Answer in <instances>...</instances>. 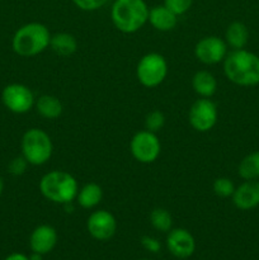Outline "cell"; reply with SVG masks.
<instances>
[{
	"label": "cell",
	"mask_w": 259,
	"mask_h": 260,
	"mask_svg": "<svg viewBox=\"0 0 259 260\" xmlns=\"http://www.w3.org/2000/svg\"><path fill=\"white\" fill-rule=\"evenodd\" d=\"M223 74L229 81L239 86L259 85V56L241 48L233 50L222 62Z\"/></svg>",
	"instance_id": "1"
},
{
	"label": "cell",
	"mask_w": 259,
	"mask_h": 260,
	"mask_svg": "<svg viewBox=\"0 0 259 260\" xmlns=\"http://www.w3.org/2000/svg\"><path fill=\"white\" fill-rule=\"evenodd\" d=\"M38 189L43 198L55 205H68L76 200L79 183L73 174L65 170H50L42 175Z\"/></svg>",
	"instance_id": "2"
},
{
	"label": "cell",
	"mask_w": 259,
	"mask_h": 260,
	"mask_svg": "<svg viewBox=\"0 0 259 260\" xmlns=\"http://www.w3.org/2000/svg\"><path fill=\"white\" fill-rule=\"evenodd\" d=\"M51 32L40 22H29L15 30L12 38L13 51L20 57H33L50 48Z\"/></svg>",
	"instance_id": "3"
},
{
	"label": "cell",
	"mask_w": 259,
	"mask_h": 260,
	"mask_svg": "<svg viewBox=\"0 0 259 260\" xmlns=\"http://www.w3.org/2000/svg\"><path fill=\"white\" fill-rule=\"evenodd\" d=\"M150 8L145 0H114L111 20L116 29L124 35L136 33L149 20Z\"/></svg>",
	"instance_id": "4"
},
{
	"label": "cell",
	"mask_w": 259,
	"mask_h": 260,
	"mask_svg": "<svg viewBox=\"0 0 259 260\" xmlns=\"http://www.w3.org/2000/svg\"><path fill=\"white\" fill-rule=\"evenodd\" d=\"M20 150L28 164L41 167L50 161L53 154V142L45 129L33 127L23 134Z\"/></svg>",
	"instance_id": "5"
},
{
	"label": "cell",
	"mask_w": 259,
	"mask_h": 260,
	"mask_svg": "<svg viewBox=\"0 0 259 260\" xmlns=\"http://www.w3.org/2000/svg\"><path fill=\"white\" fill-rule=\"evenodd\" d=\"M169 73L168 61L161 53L149 52L142 56L136 65V78L145 88L161 85Z\"/></svg>",
	"instance_id": "6"
},
{
	"label": "cell",
	"mask_w": 259,
	"mask_h": 260,
	"mask_svg": "<svg viewBox=\"0 0 259 260\" xmlns=\"http://www.w3.org/2000/svg\"><path fill=\"white\" fill-rule=\"evenodd\" d=\"M130 152L136 161L152 164L161 154V142L155 132L141 129L130 140Z\"/></svg>",
	"instance_id": "7"
},
{
	"label": "cell",
	"mask_w": 259,
	"mask_h": 260,
	"mask_svg": "<svg viewBox=\"0 0 259 260\" xmlns=\"http://www.w3.org/2000/svg\"><path fill=\"white\" fill-rule=\"evenodd\" d=\"M2 102L5 108L12 113L25 114L35 108L36 96L29 86L12 83L3 89Z\"/></svg>",
	"instance_id": "8"
},
{
	"label": "cell",
	"mask_w": 259,
	"mask_h": 260,
	"mask_svg": "<svg viewBox=\"0 0 259 260\" xmlns=\"http://www.w3.org/2000/svg\"><path fill=\"white\" fill-rule=\"evenodd\" d=\"M218 119V109L211 98H200L190 106L188 112V122L195 131L206 134L216 126Z\"/></svg>",
	"instance_id": "9"
},
{
	"label": "cell",
	"mask_w": 259,
	"mask_h": 260,
	"mask_svg": "<svg viewBox=\"0 0 259 260\" xmlns=\"http://www.w3.org/2000/svg\"><path fill=\"white\" fill-rule=\"evenodd\" d=\"M228 43L218 36H206L195 46V56L203 65H217L228 56Z\"/></svg>",
	"instance_id": "10"
},
{
	"label": "cell",
	"mask_w": 259,
	"mask_h": 260,
	"mask_svg": "<svg viewBox=\"0 0 259 260\" xmlns=\"http://www.w3.org/2000/svg\"><path fill=\"white\" fill-rule=\"evenodd\" d=\"M117 220L112 212L107 210H95L86 220V230L96 241H108L116 235Z\"/></svg>",
	"instance_id": "11"
},
{
	"label": "cell",
	"mask_w": 259,
	"mask_h": 260,
	"mask_svg": "<svg viewBox=\"0 0 259 260\" xmlns=\"http://www.w3.org/2000/svg\"><path fill=\"white\" fill-rule=\"evenodd\" d=\"M165 244L169 253L178 259L189 258L196 250V240L187 229H172L168 233Z\"/></svg>",
	"instance_id": "12"
},
{
	"label": "cell",
	"mask_w": 259,
	"mask_h": 260,
	"mask_svg": "<svg viewBox=\"0 0 259 260\" xmlns=\"http://www.w3.org/2000/svg\"><path fill=\"white\" fill-rule=\"evenodd\" d=\"M58 241V234L53 226L43 223L35 228L29 236V248L32 253L46 254L51 253L56 248Z\"/></svg>",
	"instance_id": "13"
},
{
	"label": "cell",
	"mask_w": 259,
	"mask_h": 260,
	"mask_svg": "<svg viewBox=\"0 0 259 260\" xmlns=\"http://www.w3.org/2000/svg\"><path fill=\"white\" fill-rule=\"evenodd\" d=\"M234 206L240 211H250L259 206V180H244L231 196Z\"/></svg>",
	"instance_id": "14"
},
{
	"label": "cell",
	"mask_w": 259,
	"mask_h": 260,
	"mask_svg": "<svg viewBox=\"0 0 259 260\" xmlns=\"http://www.w3.org/2000/svg\"><path fill=\"white\" fill-rule=\"evenodd\" d=\"M147 23H150V25L159 32H170L177 27L178 15L164 4L155 5L150 8Z\"/></svg>",
	"instance_id": "15"
},
{
	"label": "cell",
	"mask_w": 259,
	"mask_h": 260,
	"mask_svg": "<svg viewBox=\"0 0 259 260\" xmlns=\"http://www.w3.org/2000/svg\"><path fill=\"white\" fill-rule=\"evenodd\" d=\"M35 108L42 118L50 119V121L57 119L63 112L62 102L57 96L51 95V94H43L36 98Z\"/></svg>",
	"instance_id": "16"
},
{
	"label": "cell",
	"mask_w": 259,
	"mask_h": 260,
	"mask_svg": "<svg viewBox=\"0 0 259 260\" xmlns=\"http://www.w3.org/2000/svg\"><path fill=\"white\" fill-rule=\"evenodd\" d=\"M192 88L200 98H212L217 90V80L215 75L207 70H200L193 75Z\"/></svg>",
	"instance_id": "17"
},
{
	"label": "cell",
	"mask_w": 259,
	"mask_h": 260,
	"mask_svg": "<svg viewBox=\"0 0 259 260\" xmlns=\"http://www.w3.org/2000/svg\"><path fill=\"white\" fill-rule=\"evenodd\" d=\"M103 200V189L98 183H86L79 188L76 203L84 210H93Z\"/></svg>",
	"instance_id": "18"
},
{
	"label": "cell",
	"mask_w": 259,
	"mask_h": 260,
	"mask_svg": "<svg viewBox=\"0 0 259 260\" xmlns=\"http://www.w3.org/2000/svg\"><path fill=\"white\" fill-rule=\"evenodd\" d=\"M78 40L74 35L68 32L55 33L51 36L50 48L53 53L61 57H69L78 51Z\"/></svg>",
	"instance_id": "19"
},
{
	"label": "cell",
	"mask_w": 259,
	"mask_h": 260,
	"mask_svg": "<svg viewBox=\"0 0 259 260\" xmlns=\"http://www.w3.org/2000/svg\"><path fill=\"white\" fill-rule=\"evenodd\" d=\"M225 42L233 50H241L248 45L249 29L243 22H231L225 30Z\"/></svg>",
	"instance_id": "20"
},
{
	"label": "cell",
	"mask_w": 259,
	"mask_h": 260,
	"mask_svg": "<svg viewBox=\"0 0 259 260\" xmlns=\"http://www.w3.org/2000/svg\"><path fill=\"white\" fill-rule=\"evenodd\" d=\"M238 174L243 180L259 179V151H253L239 162Z\"/></svg>",
	"instance_id": "21"
},
{
	"label": "cell",
	"mask_w": 259,
	"mask_h": 260,
	"mask_svg": "<svg viewBox=\"0 0 259 260\" xmlns=\"http://www.w3.org/2000/svg\"><path fill=\"white\" fill-rule=\"evenodd\" d=\"M150 223L152 228L160 233H169L173 229V216L167 208L156 207L150 212Z\"/></svg>",
	"instance_id": "22"
},
{
	"label": "cell",
	"mask_w": 259,
	"mask_h": 260,
	"mask_svg": "<svg viewBox=\"0 0 259 260\" xmlns=\"http://www.w3.org/2000/svg\"><path fill=\"white\" fill-rule=\"evenodd\" d=\"M235 188L233 180L228 177H220L213 180L212 190L220 198H230L234 194Z\"/></svg>",
	"instance_id": "23"
},
{
	"label": "cell",
	"mask_w": 259,
	"mask_h": 260,
	"mask_svg": "<svg viewBox=\"0 0 259 260\" xmlns=\"http://www.w3.org/2000/svg\"><path fill=\"white\" fill-rule=\"evenodd\" d=\"M165 126V114L159 109L149 112L145 117V129L157 134Z\"/></svg>",
	"instance_id": "24"
},
{
	"label": "cell",
	"mask_w": 259,
	"mask_h": 260,
	"mask_svg": "<svg viewBox=\"0 0 259 260\" xmlns=\"http://www.w3.org/2000/svg\"><path fill=\"white\" fill-rule=\"evenodd\" d=\"M193 2L195 0H164V5L179 17L192 8Z\"/></svg>",
	"instance_id": "25"
},
{
	"label": "cell",
	"mask_w": 259,
	"mask_h": 260,
	"mask_svg": "<svg viewBox=\"0 0 259 260\" xmlns=\"http://www.w3.org/2000/svg\"><path fill=\"white\" fill-rule=\"evenodd\" d=\"M28 161L24 159V157L20 155V156L13 157L12 160L8 164V172L12 175H15V177H19V175H23L25 172H27Z\"/></svg>",
	"instance_id": "26"
},
{
	"label": "cell",
	"mask_w": 259,
	"mask_h": 260,
	"mask_svg": "<svg viewBox=\"0 0 259 260\" xmlns=\"http://www.w3.org/2000/svg\"><path fill=\"white\" fill-rule=\"evenodd\" d=\"M73 3L80 10H84V12H94V10H98L101 8H103L108 3V0H73Z\"/></svg>",
	"instance_id": "27"
},
{
	"label": "cell",
	"mask_w": 259,
	"mask_h": 260,
	"mask_svg": "<svg viewBox=\"0 0 259 260\" xmlns=\"http://www.w3.org/2000/svg\"><path fill=\"white\" fill-rule=\"evenodd\" d=\"M141 245L144 246L145 250L150 251L152 254L159 253L160 249H161V244L157 240L156 238H152V236L145 235L141 238Z\"/></svg>",
	"instance_id": "28"
},
{
	"label": "cell",
	"mask_w": 259,
	"mask_h": 260,
	"mask_svg": "<svg viewBox=\"0 0 259 260\" xmlns=\"http://www.w3.org/2000/svg\"><path fill=\"white\" fill-rule=\"evenodd\" d=\"M4 260H30L29 256L23 253H12L7 256Z\"/></svg>",
	"instance_id": "29"
},
{
	"label": "cell",
	"mask_w": 259,
	"mask_h": 260,
	"mask_svg": "<svg viewBox=\"0 0 259 260\" xmlns=\"http://www.w3.org/2000/svg\"><path fill=\"white\" fill-rule=\"evenodd\" d=\"M3 190H4V180L0 177V196L3 194Z\"/></svg>",
	"instance_id": "30"
},
{
	"label": "cell",
	"mask_w": 259,
	"mask_h": 260,
	"mask_svg": "<svg viewBox=\"0 0 259 260\" xmlns=\"http://www.w3.org/2000/svg\"><path fill=\"white\" fill-rule=\"evenodd\" d=\"M139 260H151V259H139Z\"/></svg>",
	"instance_id": "31"
}]
</instances>
